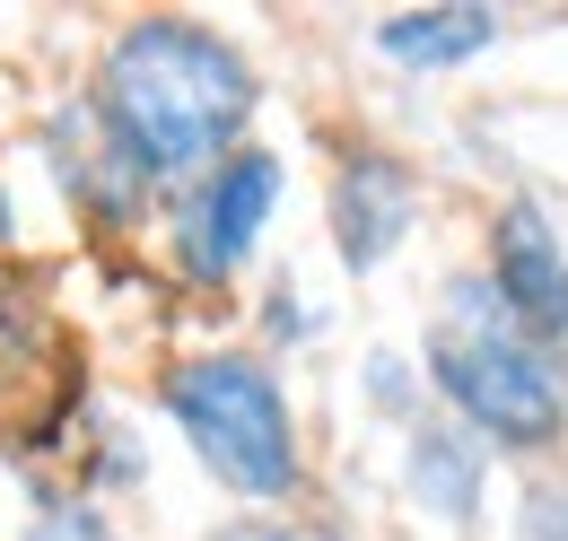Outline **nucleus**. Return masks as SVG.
<instances>
[{"label":"nucleus","instance_id":"nucleus-6","mask_svg":"<svg viewBox=\"0 0 568 541\" xmlns=\"http://www.w3.org/2000/svg\"><path fill=\"white\" fill-rule=\"evenodd\" d=\"M481 279L498 288L507 324L542 349H568V236L542 218V202H498L490 210V254Z\"/></svg>","mask_w":568,"mask_h":541},{"label":"nucleus","instance_id":"nucleus-14","mask_svg":"<svg viewBox=\"0 0 568 541\" xmlns=\"http://www.w3.org/2000/svg\"><path fill=\"white\" fill-rule=\"evenodd\" d=\"M507 533H516V541H568V489H560V480H525Z\"/></svg>","mask_w":568,"mask_h":541},{"label":"nucleus","instance_id":"nucleus-10","mask_svg":"<svg viewBox=\"0 0 568 541\" xmlns=\"http://www.w3.org/2000/svg\"><path fill=\"white\" fill-rule=\"evenodd\" d=\"M88 428H97V437L79 446V480H71V489H88V498L141 489V480H149V446H141V428H132V419H114V410H105V419H88Z\"/></svg>","mask_w":568,"mask_h":541},{"label":"nucleus","instance_id":"nucleus-11","mask_svg":"<svg viewBox=\"0 0 568 541\" xmlns=\"http://www.w3.org/2000/svg\"><path fill=\"white\" fill-rule=\"evenodd\" d=\"M358 402L376 410L385 428H420L428 419V376L403 349H367V358H358Z\"/></svg>","mask_w":568,"mask_h":541},{"label":"nucleus","instance_id":"nucleus-15","mask_svg":"<svg viewBox=\"0 0 568 541\" xmlns=\"http://www.w3.org/2000/svg\"><path fill=\"white\" fill-rule=\"evenodd\" d=\"M211 541H342L324 516H227Z\"/></svg>","mask_w":568,"mask_h":541},{"label":"nucleus","instance_id":"nucleus-12","mask_svg":"<svg viewBox=\"0 0 568 541\" xmlns=\"http://www.w3.org/2000/svg\"><path fill=\"white\" fill-rule=\"evenodd\" d=\"M18 541H123V533H114L105 498H88V489H36Z\"/></svg>","mask_w":568,"mask_h":541},{"label":"nucleus","instance_id":"nucleus-2","mask_svg":"<svg viewBox=\"0 0 568 541\" xmlns=\"http://www.w3.org/2000/svg\"><path fill=\"white\" fill-rule=\"evenodd\" d=\"M420 376H428V402L455 428H473L490 455L542 463L568 446V358L507 324V306L481 270L446 279L420 340Z\"/></svg>","mask_w":568,"mask_h":541},{"label":"nucleus","instance_id":"nucleus-13","mask_svg":"<svg viewBox=\"0 0 568 541\" xmlns=\"http://www.w3.org/2000/svg\"><path fill=\"white\" fill-rule=\"evenodd\" d=\"M315 333H324V306L281 270V279L263 288V358H272V349H297V340H315Z\"/></svg>","mask_w":568,"mask_h":541},{"label":"nucleus","instance_id":"nucleus-7","mask_svg":"<svg viewBox=\"0 0 568 541\" xmlns=\"http://www.w3.org/2000/svg\"><path fill=\"white\" fill-rule=\"evenodd\" d=\"M44 175L62 184V202L88 218V227H149V218H166V193L149 184L141 166L105 140V123H97V105L88 96H71L53 123H44Z\"/></svg>","mask_w":568,"mask_h":541},{"label":"nucleus","instance_id":"nucleus-9","mask_svg":"<svg viewBox=\"0 0 568 541\" xmlns=\"http://www.w3.org/2000/svg\"><path fill=\"white\" fill-rule=\"evenodd\" d=\"M367 44H376V62L412 70V79H446V70L481 62V53L498 44V9H481V0L394 9V18H376V27H367Z\"/></svg>","mask_w":568,"mask_h":541},{"label":"nucleus","instance_id":"nucleus-5","mask_svg":"<svg viewBox=\"0 0 568 541\" xmlns=\"http://www.w3.org/2000/svg\"><path fill=\"white\" fill-rule=\"evenodd\" d=\"M412 227H420V175H412V157L403 149H376V140L342 149L333 157V184H324V236H333L342 270L351 279L385 270L412 245Z\"/></svg>","mask_w":568,"mask_h":541},{"label":"nucleus","instance_id":"nucleus-3","mask_svg":"<svg viewBox=\"0 0 568 541\" xmlns=\"http://www.w3.org/2000/svg\"><path fill=\"white\" fill-rule=\"evenodd\" d=\"M158 410L184 437V455L245 498V516H281L306 480V437H297V402H288L281 367L263 349H184L158 367Z\"/></svg>","mask_w":568,"mask_h":541},{"label":"nucleus","instance_id":"nucleus-1","mask_svg":"<svg viewBox=\"0 0 568 541\" xmlns=\"http://www.w3.org/2000/svg\"><path fill=\"white\" fill-rule=\"evenodd\" d=\"M88 105L158 193H184L193 175H211L219 157L245 149L254 114H263V70L227 27L184 18V9H149L105 35Z\"/></svg>","mask_w":568,"mask_h":541},{"label":"nucleus","instance_id":"nucleus-4","mask_svg":"<svg viewBox=\"0 0 568 541\" xmlns=\"http://www.w3.org/2000/svg\"><path fill=\"white\" fill-rule=\"evenodd\" d=\"M288 193V157L245 140L236 157H219L211 175H193L184 193H166V263L184 270L193 288H227L245 279V263L263 254L272 218Z\"/></svg>","mask_w":568,"mask_h":541},{"label":"nucleus","instance_id":"nucleus-8","mask_svg":"<svg viewBox=\"0 0 568 541\" xmlns=\"http://www.w3.org/2000/svg\"><path fill=\"white\" fill-rule=\"evenodd\" d=\"M403 498L420 507L428 524L473 533L490 507V446L473 428H455L446 410H428L420 428H403Z\"/></svg>","mask_w":568,"mask_h":541}]
</instances>
